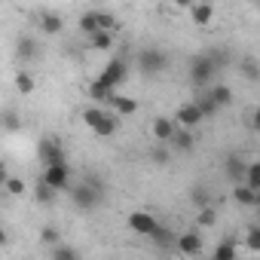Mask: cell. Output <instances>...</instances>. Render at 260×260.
Instances as JSON below:
<instances>
[{"label": "cell", "mask_w": 260, "mask_h": 260, "mask_svg": "<svg viewBox=\"0 0 260 260\" xmlns=\"http://www.w3.org/2000/svg\"><path fill=\"white\" fill-rule=\"evenodd\" d=\"M71 202H74L80 211H92V208H98V205L104 202V184L95 181V178H86V181L74 184V187H71Z\"/></svg>", "instance_id": "1"}, {"label": "cell", "mask_w": 260, "mask_h": 260, "mask_svg": "<svg viewBox=\"0 0 260 260\" xmlns=\"http://www.w3.org/2000/svg\"><path fill=\"white\" fill-rule=\"evenodd\" d=\"M217 68H220V64H217L214 55H208V52L196 55V58L190 61V83H193V89H205V86L214 80Z\"/></svg>", "instance_id": "2"}, {"label": "cell", "mask_w": 260, "mask_h": 260, "mask_svg": "<svg viewBox=\"0 0 260 260\" xmlns=\"http://www.w3.org/2000/svg\"><path fill=\"white\" fill-rule=\"evenodd\" d=\"M166 64H169V55H166L162 49H156V46H150V49H141V52H138V68H141V74H147V77L162 74V71H166Z\"/></svg>", "instance_id": "3"}, {"label": "cell", "mask_w": 260, "mask_h": 260, "mask_svg": "<svg viewBox=\"0 0 260 260\" xmlns=\"http://www.w3.org/2000/svg\"><path fill=\"white\" fill-rule=\"evenodd\" d=\"M40 178H43V181H46L55 193H61V190H71V187H74V184H71V181H74V172H71V166H68V162L46 166Z\"/></svg>", "instance_id": "4"}, {"label": "cell", "mask_w": 260, "mask_h": 260, "mask_svg": "<svg viewBox=\"0 0 260 260\" xmlns=\"http://www.w3.org/2000/svg\"><path fill=\"white\" fill-rule=\"evenodd\" d=\"M159 220L150 214V211H132L128 214V230L132 233H138V236H147V239H153L156 233H159Z\"/></svg>", "instance_id": "5"}, {"label": "cell", "mask_w": 260, "mask_h": 260, "mask_svg": "<svg viewBox=\"0 0 260 260\" xmlns=\"http://www.w3.org/2000/svg\"><path fill=\"white\" fill-rule=\"evenodd\" d=\"M202 119H205V113H202V107L196 104V98H193V101H187V104H181V107H178V113H175L178 128H187V132H193V128H196Z\"/></svg>", "instance_id": "6"}, {"label": "cell", "mask_w": 260, "mask_h": 260, "mask_svg": "<svg viewBox=\"0 0 260 260\" xmlns=\"http://www.w3.org/2000/svg\"><path fill=\"white\" fill-rule=\"evenodd\" d=\"M125 74H128V64H125V58H113L101 74H98V80L110 89V92H116L119 89V83L125 80Z\"/></svg>", "instance_id": "7"}, {"label": "cell", "mask_w": 260, "mask_h": 260, "mask_svg": "<svg viewBox=\"0 0 260 260\" xmlns=\"http://www.w3.org/2000/svg\"><path fill=\"white\" fill-rule=\"evenodd\" d=\"M150 132H153L156 144H169V147H172V141H175V135H178V122H175L172 116H156V119L150 122Z\"/></svg>", "instance_id": "8"}, {"label": "cell", "mask_w": 260, "mask_h": 260, "mask_svg": "<svg viewBox=\"0 0 260 260\" xmlns=\"http://www.w3.org/2000/svg\"><path fill=\"white\" fill-rule=\"evenodd\" d=\"M37 153H40V162H43V169H46V166L68 162V159H64V150H61V147H58V141H52V138H43Z\"/></svg>", "instance_id": "9"}, {"label": "cell", "mask_w": 260, "mask_h": 260, "mask_svg": "<svg viewBox=\"0 0 260 260\" xmlns=\"http://www.w3.org/2000/svg\"><path fill=\"white\" fill-rule=\"evenodd\" d=\"M223 172H226V178H230L233 184H245V175H248V162H245V156L230 153V156L223 159Z\"/></svg>", "instance_id": "10"}, {"label": "cell", "mask_w": 260, "mask_h": 260, "mask_svg": "<svg viewBox=\"0 0 260 260\" xmlns=\"http://www.w3.org/2000/svg\"><path fill=\"white\" fill-rule=\"evenodd\" d=\"M175 248H178V254H184V257H199V251H202V236H199L196 230L181 233L178 242H175Z\"/></svg>", "instance_id": "11"}, {"label": "cell", "mask_w": 260, "mask_h": 260, "mask_svg": "<svg viewBox=\"0 0 260 260\" xmlns=\"http://www.w3.org/2000/svg\"><path fill=\"white\" fill-rule=\"evenodd\" d=\"M110 104H113V113H116L119 119H122V116H135V113H138V101H135V98L116 95V98H113Z\"/></svg>", "instance_id": "12"}, {"label": "cell", "mask_w": 260, "mask_h": 260, "mask_svg": "<svg viewBox=\"0 0 260 260\" xmlns=\"http://www.w3.org/2000/svg\"><path fill=\"white\" fill-rule=\"evenodd\" d=\"M107 113H110V110H104V107L92 104V107H86V110H83V122H86V125L92 128V132H95V128H98V125L107 119Z\"/></svg>", "instance_id": "13"}, {"label": "cell", "mask_w": 260, "mask_h": 260, "mask_svg": "<svg viewBox=\"0 0 260 260\" xmlns=\"http://www.w3.org/2000/svg\"><path fill=\"white\" fill-rule=\"evenodd\" d=\"M193 147H196L193 132H187V128H178V135H175V141H172V150H178V153H190Z\"/></svg>", "instance_id": "14"}, {"label": "cell", "mask_w": 260, "mask_h": 260, "mask_svg": "<svg viewBox=\"0 0 260 260\" xmlns=\"http://www.w3.org/2000/svg\"><path fill=\"white\" fill-rule=\"evenodd\" d=\"M190 19H193L196 25H211L214 7H211V4H196V7H190Z\"/></svg>", "instance_id": "15"}, {"label": "cell", "mask_w": 260, "mask_h": 260, "mask_svg": "<svg viewBox=\"0 0 260 260\" xmlns=\"http://www.w3.org/2000/svg\"><path fill=\"white\" fill-rule=\"evenodd\" d=\"M89 98H92V101H95V104H104V101H107V104H110V101H113V98H116V92H110V89H107V86H104V83H101V80H95V83H92V86H89Z\"/></svg>", "instance_id": "16"}, {"label": "cell", "mask_w": 260, "mask_h": 260, "mask_svg": "<svg viewBox=\"0 0 260 260\" xmlns=\"http://www.w3.org/2000/svg\"><path fill=\"white\" fill-rule=\"evenodd\" d=\"M233 199H236L239 205H254V208H257V190H251L248 184H236V187H233Z\"/></svg>", "instance_id": "17"}, {"label": "cell", "mask_w": 260, "mask_h": 260, "mask_svg": "<svg viewBox=\"0 0 260 260\" xmlns=\"http://www.w3.org/2000/svg\"><path fill=\"white\" fill-rule=\"evenodd\" d=\"M64 28V19L58 16V13H43L40 16V31H46V34H58Z\"/></svg>", "instance_id": "18"}, {"label": "cell", "mask_w": 260, "mask_h": 260, "mask_svg": "<svg viewBox=\"0 0 260 260\" xmlns=\"http://www.w3.org/2000/svg\"><path fill=\"white\" fill-rule=\"evenodd\" d=\"M208 98H211L217 107H226V104H233V89L223 86V83H220V86H211V89H208Z\"/></svg>", "instance_id": "19"}, {"label": "cell", "mask_w": 260, "mask_h": 260, "mask_svg": "<svg viewBox=\"0 0 260 260\" xmlns=\"http://www.w3.org/2000/svg\"><path fill=\"white\" fill-rule=\"evenodd\" d=\"M80 31H83L86 37H92V34L101 31V28H98V10H89V13L80 16Z\"/></svg>", "instance_id": "20"}, {"label": "cell", "mask_w": 260, "mask_h": 260, "mask_svg": "<svg viewBox=\"0 0 260 260\" xmlns=\"http://www.w3.org/2000/svg\"><path fill=\"white\" fill-rule=\"evenodd\" d=\"M89 46L98 49V52H107V49L113 46V34H110V31H98V34L89 37Z\"/></svg>", "instance_id": "21"}, {"label": "cell", "mask_w": 260, "mask_h": 260, "mask_svg": "<svg viewBox=\"0 0 260 260\" xmlns=\"http://www.w3.org/2000/svg\"><path fill=\"white\" fill-rule=\"evenodd\" d=\"M150 162H156V166H169V162H172V147H169V144H156V147H150Z\"/></svg>", "instance_id": "22"}, {"label": "cell", "mask_w": 260, "mask_h": 260, "mask_svg": "<svg viewBox=\"0 0 260 260\" xmlns=\"http://www.w3.org/2000/svg\"><path fill=\"white\" fill-rule=\"evenodd\" d=\"M34 199H37L40 205H49V202L55 199V190H52V187L40 178V181H37V187H34Z\"/></svg>", "instance_id": "23"}, {"label": "cell", "mask_w": 260, "mask_h": 260, "mask_svg": "<svg viewBox=\"0 0 260 260\" xmlns=\"http://www.w3.org/2000/svg\"><path fill=\"white\" fill-rule=\"evenodd\" d=\"M245 248L254 251V254H260V223H251L245 230Z\"/></svg>", "instance_id": "24"}, {"label": "cell", "mask_w": 260, "mask_h": 260, "mask_svg": "<svg viewBox=\"0 0 260 260\" xmlns=\"http://www.w3.org/2000/svg\"><path fill=\"white\" fill-rule=\"evenodd\" d=\"M214 260H236V242L233 239H223L214 248Z\"/></svg>", "instance_id": "25"}, {"label": "cell", "mask_w": 260, "mask_h": 260, "mask_svg": "<svg viewBox=\"0 0 260 260\" xmlns=\"http://www.w3.org/2000/svg\"><path fill=\"white\" fill-rule=\"evenodd\" d=\"M34 86H37V83H34V77H31L28 71L16 74V89H19L22 95H31V92H34Z\"/></svg>", "instance_id": "26"}, {"label": "cell", "mask_w": 260, "mask_h": 260, "mask_svg": "<svg viewBox=\"0 0 260 260\" xmlns=\"http://www.w3.org/2000/svg\"><path fill=\"white\" fill-rule=\"evenodd\" d=\"M245 184L251 190L260 193V162H248V175H245Z\"/></svg>", "instance_id": "27"}, {"label": "cell", "mask_w": 260, "mask_h": 260, "mask_svg": "<svg viewBox=\"0 0 260 260\" xmlns=\"http://www.w3.org/2000/svg\"><path fill=\"white\" fill-rule=\"evenodd\" d=\"M116 25H119V22H116V16H113V13L98 10V28H101V31H110V34H113V31H116Z\"/></svg>", "instance_id": "28"}, {"label": "cell", "mask_w": 260, "mask_h": 260, "mask_svg": "<svg viewBox=\"0 0 260 260\" xmlns=\"http://www.w3.org/2000/svg\"><path fill=\"white\" fill-rule=\"evenodd\" d=\"M4 190H7V196H25V181L22 178H7Z\"/></svg>", "instance_id": "29"}, {"label": "cell", "mask_w": 260, "mask_h": 260, "mask_svg": "<svg viewBox=\"0 0 260 260\" xmlns=\"http://www.w3.org/2000/svg\"><path fill=\"white\" fill-rule=\"evenodd\" d=\"M52 260H80V257H77V251L71 245H55L52 248Z\"/></svg>", "instance_id": "30"}, {"label": "cell", "mask_w": 260, "mask_h": 260, "mask_svg": "<svg viewBox=\"0 0 260 260\" xmlns=\"http://www.w3.org/2000/svg\"><path fill=\"white\" fill-rule=\"evenodd\" d=\"M196 104L202 107V113H205V116H214V113L220 110V107H217V104L208 98V92H205V95H196Z\"/></svg>", "instance_id": "31"}, {"label": "cell", "mask_w": 260, "mask_h": 260, "mask_svg": "<svg viewBox=\"0 0 260 260\" xmlns=\"http://www.w3.org/2000/svg\"><path fill=\"white\" fill-rule=\"evenodd\" d=\"M214 220H217V211H214L211 205L202 208V211H196V223H199V226H211Z\"/></svg>", "instance_id": "32"}, {"label": "cell", "mask_w": 260, "mask_h": 260, "mask_svg": "<svg viewBox=\"0 0 260 260\" xmlns=\"http://www.w3.org/2000/svg\"><path fill=\"white\" fill-rule=\"evenodd\" d=\"M242 71H245V77H248V80H254V83L260 80V64H257L254 58H245V61H242Z\"/></svg>", "instance_id": "33"}, {"label": "cell", "mask_w": 260, "mask_h": 260, "mask_svg": "<svg viewBox=\"0 0 260 260\" xmlns=\"http://www.w3.org/2000/svg\"><path fill=\"white\" fill-rule=\"evenodd\" d=\"M37 52V43L31 40V37H25V40H19V55H25V58H31Z\"/></svg>", "instance_id": "34"}, {"label": "cell", "mask_w": 260, "mask_h": 260, "mask_svg": "<svg viewBox=\"0 0 260 260\" xmlns=\"http://www.w3.org/2000/svg\"><path fill=\"white\" fill-rule=\"evenodd\" d=\"M193 205H196L199 211H202V208H208V193H205L202 187H199V190H193Z\"/></svg>", "instance_id": "35"}, {"label": "cell", "mask_w": 260, "mask_h": 260, "mask_svg": "<svg viewBox=\"0 0 260 260\" xmlns=\"http://www.w3.org/2000/svg\"><path fill=\"white\" fill-rule=\"evenodd\" d=\"M40 239H43V242H49L52 248H55V245H61V242H58V233H55V230H49V226H43V233H40Z\"/></svg>", "instance_id": "36"}, {"label": "cell", "mask_w": 260, "mask_h": 260, "mask_svg": "<svg viewBox=\"0 0 260 260\" xmlns=\"http://www.w3.org/2000/svg\"><path fill=\"white\" fill-rule=\"evenodd\" d=\"M251 128L260 132V107H254V113H251Z\"/></svg>", "instance_id": "37"}, {"label": "cell", "mask_w": 260, "mask_h": 260, "mask_svg": "<svg viewBox=\"0 0 260 260\" xmlns=\"http://www.w3.org/2000/svg\"><path fill=\"white\" fill-rule=\"evenodd\" d=\"M16 125H19V122H16V116H13V113H7V128H16Z\"/></svg>", "instance_id": "38"}, {"label": "cell", "mask_w": 260, "mask_h": 260, "mask_svg": "<svg viewBox=\"0 0 260 260\" xmlns=\"http://www.w3.org/2000/svg\"><path fill=\"white\" fill-rule=\"evenodd\" d=\"M257 211H260V193H257Z\"/></svg>", "instance_id": "39"}, {"label": "cell", "mask_w": 260, "mask_h": 260, "mask_svg": "<svg viewBox=\"0 0 260 260\" xmlns=\"http://www.w3.org/2000/svg\"><path fill=\"white\" fill-rule=\"evenodd\" d=\"M254 223H260V211H257V220H254Z\"/></svg>", "instance_id": "40"}]
</instances>
